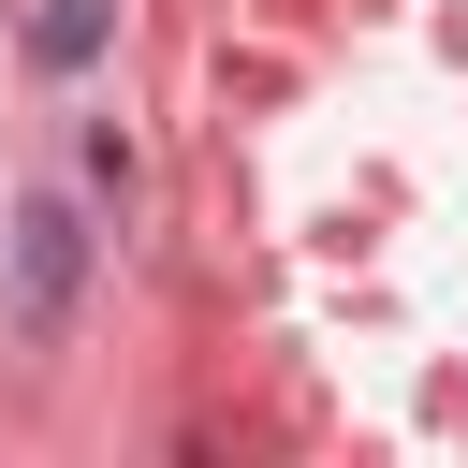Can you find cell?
I'll return each instance as SVG.
<instances>
[{"mask_svg":"<svg viewBox=\"0 0 468 468\" xmlns=\"http://www.w3.org/2000/svg\"><path fill=\"white\" fill-rule=\"evenodd\" d=\"M73 292H88V219H73L58 190H29V205H15V336H58Z\"/></svg>","mask_w":468,"mask_h":468,"instance_id":"6da1fadb","label":"cell"},{"mask_svg":"<svg viewBox=\"0 0 468 468\" xmlns=\"http://www.w3.org/2000/svg\"><path fill=\"white\" fill-rule=\"evenodd\" d=\"M102 44H117V0H44V15H29V58H44V73H88Z\"/></svg>","mask_w":468,"mask_h":468,"instance_id":"7a4b0ae2","label":"cell"}]
</instances>
